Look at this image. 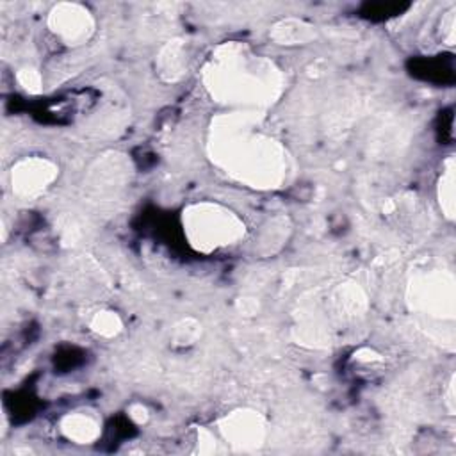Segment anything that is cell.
<instances>
[{
	"label": "cell",
	"mask_w": 456,
	"mask_h": 456,
	"mask_svg": "<svg viewBox=\"0 0 456 456\" xmlns=\"http://www.w3.org/2000/svg\"><path fill=\"white\" fill-rule=\"evenodd\" d=\"M208 153L216 166L248 187L276 189L287 180V151L258 130L256 110H235L216 118Z\"/></svg>",
	"instance_id": "cell-1"
},
{
	"label": "cell",
	"mask_w": 456,
	"mask_h": 456,
	"mask_svg": "<svg viewBox=\"0 0 456 456\" xmlns=\"http://www.w3.org/2000/svg\"><path fill=\"white\" fill-rule=\"evenodd\" d=\"M203 84L214 100L256 110L276 102L283 89V75L273 61L253 53L242 43L230 41L212 52L203 69Z\"/></svg>",
	"instance_id": "cell-2"
},
{
	"label": "cell",
	"mask_w": 456,
	"mask_h": 456,
	"mask_svg": "<svg viewBox=\"0 0 456 456\" xmlns=\"http://www.w3.org/2000/svg\"><path fill=\"white\" fill-rule=\"evenodd\" d=\"M182 226L187 242L201 253L237 244L246 235L244 221L216 201H198L183 208Z\"/></svg>",
	"instance_id": "cell-3"
},
{
	"label": "cell",
	"mask_w": 456,
	"mask_h": 456,
	"mask_svg": "<svg viewBox=\"0 0 456 456\" xmlns=\"http://www.w3.org/2000/svg\"><path fill=\"white\" fill-rule=\"evenodd\" d=\"M454 297V278L451 271L431 269L415 274L410 281L408 301L411 303V308L429 317L452 321Z\"/></svg>",
	"instance_id": "cell-4"
},
{
	"label": "cell",
	"mask_w": 456,
	"mask_h": 456,
	"mask_svg": "<svg viewBox=\"0 0 456 456\" xmlns=\"http://www.w3.org/2000/svg\"><path fill=\"white\" fill-rule=\"evenodd\" d=\"M50 32L66 46H80L94 34V18L91 11L75 2L55 4L48 12Z\"/></svg>",
	"instance_id": "cell-5"
},
{
	"label": "cell",
	"mask_w": 456,
	"mask_h": 456,
	"mask_svg": "<svg viewBox=\"0 0 456 456\" xmlns=\"http://www.w3.org/2000/svg\"><path fill=\"white\" fill-rule=\"evenodd\" d=\"M217 429L223 440L235 451H255L265 440V419L251 408H239L226 413L219 422Z\"/></svg>",
	"instance_id": "cell-6"
},
{
	"label": "cell",
	"mask_w": 456,
	"mask_h": 456,
	"mask_svg": "<svg viewBox=\"0 0 456 456\" xmlns=\"http://www.w3.org/2000/svg\"><path fill=\"white\" fill-rule=\"evenodd\" d=\"M59 167L45 157H25L11 167V189L18 198H34L52 185Z\"/></svg>",
	"instance_id": "cell-7"
},
{
	"label": "cell",
	"mask_w": 456,
	"mask_h": 456,
	"mask_svg": "<svg viewBox=\"0 0 456 456\" xmlns=\"http://www.w3.org/2000/svg\"><path fill=\"white\" fill-rule=\"evenodd\" d=\"M61 433L75 444H93L102 433L100 419L86 410L69 411L59 422Z\"/></svg>",
	"instance_id": "cell-8"
},
{
	"label": "cell",
	"mask_w": 456,
	"mask_h": 456,
	"mask_svg": "<svg viewBox=\"0 0 456 456\" xmlns=\"http://www.w3.org/2000/svg\"><path fill=\"white\" fill-rule=\"evenodd\" d=\"M185 66H187V50H185L183 39L175 37L164 43L155 61L159 77L166 82H176L185 73Z\"/></svg>",
	"instance_id": "cell-9"
},
{
	"label": "cell",
	"mask_w": 456,
	"mask_h": 456,
	"mask_svg": "<svg viewBox=\"0 0 456 456\" xmlns=\"http://www.w3.org/2000/svg\"><path fill=\"white\" fill-rule=\"evenodd\" d=\"M269 37L278 45L296 46L312 43L317 37V30L312 23L301 18H283L269 28Z\"/></svg>",
	"instance_id": "cell-10"
},
{
	"label": "cell",
	"mask_w": 456,
	"mask_h": 456,
	"mask_svg": "<svg viewBox=\"0 0 456 456\" xmlns=\"http://www.w3.org/2000/svg\"><path fill=\"white\" fill-rule=\"evenodd\" d=\"M454 159L449 157L445 162H444V171L440 175V180H438V187H436V194H438V203H440V208L444 212V216L452 221L454 219V210H456V192H454V183H456V178H454Z\"/></svg>",
	"instance_id": "cell-11"
},
{
	"label": "cell",
	"mask_w": 456,
	"mask_h": 456,
	"mask_svg": "<svg viewBox=\"0 0 456 456\" xmlns=\"http://www.w3.org/2000/svg\"><path fill=\"white\" fill-rule=\"evenodd\" d=\"M200 337H201V324L192 317L180 319L171 328V344L178 347H189L196 344Z\"/></svg>",
	"instance_id": "cell-12"
},
{
	"label": "cell",
	"mask_w": 456,
	"mask_h": 456,
	"mask_svg": "<svg viewBox=\"0 0 456 456\" xmlns=\"http://www.w3.org/2000/svg\"><path fill=\"white\" fill-rule=\"evenodd\" d=\"M91 330L100 335V337H105V338H110V337H116L121 328H123V322L119 319V315L112 310H100L93 315L91 322H89Z\"/></svg>",
	"instance_id": "cell-13"
},
{
	"label": "cell",
	"mask_w": 456,
	"mask_h": 456,
	"mask_svg": "<svg viewBox=\"0 0 456 456\" xmlns=\"http://www.w3.org/2000/svg\"><path fill=\"white\" fill-rule=\"evenodd\" d=\"M16 80L28 93H39L41 91V75L32 66L20 68L18 73H16Z\"/></svg>",
	"instance_id": "cell-14"
},
{
	"label": "cell",
	"mask_w": 456,
	"mask_h": 456,
	"mask_svg": "<svg viewBox=\"0 0 456 456\" xmlns=\"http://www.w3.org/2000/svg\"><path fill=\"white\" fill-rule=\"evenodd\" d=\"M442 41L449 46L454 45V7H449L442 16Z\"/></svg>",
	"instance_id": "cell-15"
},
{
	"label": "cell",
	"mask_w": 456,
	"mask_h": 456,
	"mask_svg": "<svg viewBox=\"0 0 456 456\" xmlns=\"http://www.w3.org/2000/svg\"><path fill=\"white\" fill-rule=\"evenodd\" d=\"M128 415H130V419H132L134 422H137V424H142V422L148 420V410H146V406H142V404H139V403H135V404L130 406Z\"/></svg>",
	"instance_id": "cell-16"
}]
</instances>
